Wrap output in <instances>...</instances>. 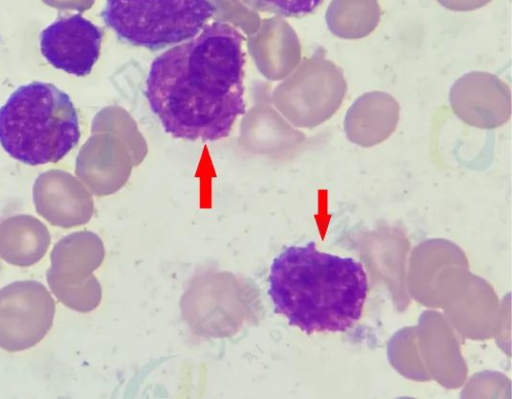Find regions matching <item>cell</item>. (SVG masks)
Listing matches in <instances>:
<instances>
[{
  "mask_svg": "<svg viewBox=\"0 0 512 399\" xmlns=\"http://www.w3.org/2000/svg\"><path fill=\"white\" fill-rule=\"evenodd\" d=\"M244 36L215 21L157 56L145 96L169 135L188 141L227 137L245 114Z\"/></svg>",
  "mask_w": 512,
  "mask_h": 399,
  "instance_id": "1",
  "label": "cell"
},
{
  "mask_svg": "<svg viewBox=\"0 0 512 399\" xmlns=\"http://www.w3.org/2000/svg\"><path fill=\"white\" fill-rule=\"evenodd\" d=\"M268 280L274 311L308 335L351 328L362 315L368 292L361 262L321 252L314 241L283 249Z\"/></svg>",
  "mask_w": 512,
  "mask_h": 399,
  "instance_id": "2",
  "label": "cell"
},
{
  "mask_svg": "<svg viewBox=\"0 0 512 399\" xmlns=\"http://www.w3.org/2000/svg\"><path fill=\"white\" fill-rule=\"evenodd\" d=\"M79 138L77 111L69 95L52 83L21 85L0 107V145L21 163L57 162Z\"/></svg>",
  "mask_w": 512,
  "mask_h": 399,
  "instance_id": "3",
  "label": "cell"
},
{
  "mask_svg": "<svg viewBox=\"0 0 512 399\" xmlns=\"http://www.w3.org/2000/svg\"><path fill=\"white\" fill-rule=\"evenodd\" d=\"M215 10L211 0H106L101 17L122 42L158 51L196 36Z\"/></svg>",
  "mask_w": 512,
  "mask_h": 399,
  "instance_id": "4",
  "label": "cell"
},
{
  "mask_svg": "<svg viewBox=\"0 0 512 399\" xmlns=\"http://www.w3.org/2000/svg\"><path fill=\"white\" fill-rule=\"evenodd\" d=\"M102 31L80 14L58 19L40 34L43 57L56 69L83 77L88 75L98 57Z\"/></svg>",
  "mask_w": 512,
  "mask_h": 399,
  "instance_id": "5",
  "label": "cell"
},
{
  "mask_svg": "<svg viewBox=\"0 0 512 399\" xmlns=\"http://www.w3.org/2000/svg\"><path fill=\"white\" fill-rule=\"evenodd\" d=\"M454 114L464 123L480 129H495L511 116V90L498 76L469 72L458 78L449 93Z\"/></svg>",
  "mask_w": 512,
  "mask_h": 399,
  "instance_id": "6",
  "label": "cell"
},
{
  "mask_svg": "<svg viewBox=\"0 0 512 399\" xmlns=\"http://www.w3.org/2000/svg\"><path fill=\"white\" fill-rule=\"evenodd\" d=\"M298 84V120L307 127H315L330 119L347 92L342 69L323 55L306 62Z\"/></svg>",
  "mask_w": 512,
  "mask_h": 399,
  "instance_id": "7",
  "label": "cell"
},
{
  "mask_svg": "<svg viewBox=\"0 0 512 399\" xmlns=\"http://www.w3.org/2000/svg\"><path fill=\"white\" fill-rule=\"evenodd\" d=\"M400 106L390 94L371 91L359 96L344 118L347 139L364 148L373 147L388 139L396 130Z\"/></svg>",
  "mask_w": 512,
  "mask_h": 399,
  "instance_id": "8",
  "label": "cell"
},
{
  "mask_svg": "<svg viewBox=\"0 0 512 399\" xmlns=\"http://www.w3.org/2000/svg\"><path fill=\"white\" fill-rule=\"evenodd\" d=\"M380 15L376 0H333L326 12V23L336 37L361 39L376 29Z\"/></svg>",
  "mask_w": 512,
  "mask_h": 399,
  "instance_id": "9",
  "label": "cell"
},
{
  "mask_svg": "<svg viewBox=\"0 0 512 399\" xmlns=\"http://www.w3.org/2000/svg\"><path fill=\"white\" fill-rule=\"evenodd\" d=\"M249 7L283 17L301 18L312 14L324 0H242Z\"/></svg>",
  "mask_w": 512,
  "mask_h": 399,
  "instance_id": "10",
  "label": "cell"
}]
</instances>
